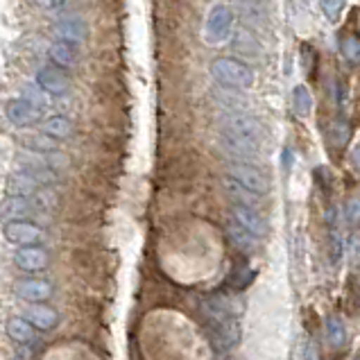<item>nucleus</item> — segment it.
Wrapping results in <instances>:
<instances>
[{"mask_svg": "<svg viewBox=\"0 0 360 360\" xmlns=\"http://www.w3.org/2000/svg\"><path fill=\"white\" fill-rule=\"evenodd\" d=\"M55 41H64L68 46H82L89 39V25L84 23V18L77 16H66L59 18L53 25Z\"/></svg>", "mask_w": 360, "mask_h": 360, "instance_id": "obj_9", "label": "nucleus"}, {"mask_svg": "<svg viewBox=\"0 0 360 360\" xmlns=\"http://www.w3.org/2000/svg\"><path fill=\"white\" fill-rule=\"evenodd\" d=\"M222 186L224 191H227V195L233 200V204H243V207H259V202H261V195H256L252 193L250 188H245L240 181H236L233 177H224L222 179Z\"/></svg>", "mask_w": 360, "mask_h": 360, "instance_id": "obj_21", "label": "nucleus"}, {"mask_svg": "<svg viewBox=\"0 0 360 360\" xmlns=\"http://www.w3.org/2000/svg\"><path fill=\"white\" fill-rule=\"evenodd\" d=\"M233 34V12L227 5H213L204 25V41L209 46H220Z\"/></svg>", "mask_w": 360, "mask_h": 360, "instance_id": "obj_4", "label": "nucleus"}, {"mask_svg": "<svg viewBox=\"0 0 360 360\" xmlns=\"http://www.w3.org/2000/svg\"><path fill=\"white\" fill-rule=\"evenodd\" d=\"M220 125H222V129L233 131V134H238V136H245V139L256 141V143H263V139H265L263 122L256 116L247 114L245 109H240V111H224L222 118H220Z\"/></svg>", "mask_w": 360, "mask_h": 360, "instance_id": "obj_3", "label": "nucleus"}, {"mask_svg": "<svg viewBox=\"0 0 360 360\" xmlns=\"http://www.w3.org/2000/svg\"><path fill=\"white\" fill-rule=\"evenodd\" d=\"M39 9H46V12H53V9H59L66 5V0H34Z\"/></svg>", "mask_w": 360, "mask_h": 360, "instance_id": "obj_33", "label": "nucleus"}, {"mask_svg": "<svg viewBox=\"0 0 360 360\" xmlns=\"http://www.w3.org/2000/svg\"><path fill=\"white\" fill-rule=\"evenodd\" d=\"M213 98L220 102L224 111H240L245 107V98L238 94V89L218 86L213 91Z\"/></svg>", "mask_w": 360, "mask_h": 360, "instance_id": "obj_24", "label": "nucleus"}, {"mask_svg": "<svg viewBox=\"0 0 360 360\" xmlns=\"http://www.w3.org/2000/svg\"><path fill=\"white\" fill-rule=\"evenodd\" d=\"M57 143L55 139L46 136V134H37V136H25L23 139V146L30 150V152H37V154H46V152H55L57 150Z\"/></svg>", "mask_w": 360, "mask_h": 360, "instance_id": "obj_27", "label": "nucleus"}, {"mask_svg": "<svg viewBox=\"0 0 360 360\" xmlns=\"http://www.w3.org/2000/svg\"><path fill=\"white\" fill-rule=\"evenodd\" d=\"M349 136H352V131H349V125H347L345 120H338L335 125H333V141H335V146L345 148Z\"/></svg>", "mask_w": 360, "mask_h": 360, "instance_id": "obj_31", "label": "nucleus"}, {"mask_svg": "<svg viewBox=\"0 0 360 360\" xmlns=\"http://www.w3.org/2000/svg\"><path fill=\"white\" fill-rule=\"evenodd\" d=\"M23 317L37 331H53L59 324V313L48 304H30L23 311Z\"/></svg>", "mask_w": 360, "mask_h": 360, "instance_id": "obj_16", "label": "nucleus"}, {"mask_svg": "<svg viewBox=\"0 0 360 360\" xmlns=\"http://www.w3.org/2000/svg\"><path fill=\"white\" fill-rule=\"evenodd\" d=\"M220 146L224 152L231 154L236 161H252L254 163L261 154V143L238 136V134L227 131V129H220Z\"/></svg>", "mask_w": 360, "mask_h": 360, "instance_id": "obj_7", "label": "nucleus"}, {"mask_svg": "<svg viewBox=\"0 0 360 360\" xmlns=\"http://www.w3.org/2000/svg\"><path fill=\"white\" fill-rule=\"evenodd\" d=\"M7 335L12 338L16 345L32 347L37 342V338H39V331L25 320V317H16L14 315V317H9V320H7Z\"/></svg>", "mask_w": 360, "mask_h": 360, "instance_id": "obj_18", "label": "nucleus"}, {"mask_svg": "<svg viewBox=\"0 0 360 360\" xmlns=\"http://www.w3.org/2000/svg\"><path fill=\"white\" fill-rule=\"evenodd\" d=\"M37 204L32 198H16V195H7L0 202V218L3 220H27L30 215L37 213Z\"/></svg>", "mask_w": 360, "mask_h": 360, "instance_id": "obj_15", "label": "nucleus"}, {"mask_svg": "<svg viewBox=\"0 0 360 360\" xmlns=\"http://www.w3.org/2000/svg\"><path fill=\"white\" fill-rule=\"evenodd\" d=\"M14 265L18 270L34 274V272L46 270L50 265V254H48V250H44V247H39V245L18 247L14 252Z\"/></svg>", "mask_w": 360, "mask_h": 360, "instance_id": "obj_10", "label": "nucleus"}, {"mask_svg": "<svg viewBox=\"0 0 360 360\" xmlns=\"http://www.w3.org/2000/svg\"><path fill=\"white\" fill-rule=\"evenodd\" d=\"M347 220L352 224L360 222V198H352L347 202Z\"/></svg>", "mask_w": 360, "mask_h": 360, "instance_id": "obj_32", "label": "nucleus"}, {"mask_svg": "<svg viewBox=\"0 0 360 360\" xmlns=\"http://www.w3.org/2000/svg\"><path fill=\"white\" fill-rule=\"evenodd\" d=\"M20 98L23 100H27L30 105L32 107H37V109H41V111H46L48 107H50V98L53 96H48L44 89H41L39 84H25L23 89H20Z\"/></svg>", "mask_w": 360, "mask_h": 360, "instance_id": "obj_25", "label": "nucleus"}, {"mask_svg": "<svg viewBox=\"0 0 360 360\" xmlns=\"http://www.w3.org/2000/svg\"><path fill=\"white\" fill-rule=\"evenodd\" d=\"M352 256L354 259H360V236H352Z\"/></svg>", "mask_w": 360, "mask_h": 360, "instance_id": "obj_35", "label": "nucleus"}, {"mask_svg": "<svg viewBox=\"0 0 360 360\" xmlns=\"http://www.w3.org/2000/svg\"><path fill=\"white\" fill-rule=\"evenodd\" d=\"M16 295L20 300L32 302V304H44L48 300H53L55 285L46 279H20L16 283Z\"/></svg>", "mask_w": 360, "mask_h": 360, "instance_id": "obj_13", "label": "nucleus"}, {"mask_svg": "<svg viewBox=\"0 0 360 360\" xmlns=\"http://www.w3.org/2000/svg\"><path fill=\"white\" fill-rule=\"evenodd\" d=\"M5 116L16 127H34V125H41L44 111L32 107L23 98H14V100H9L5 105Z\"/></svg>", "mask_w": 360, "mask_h": 360, "instance_id": "obj_8", "label": "nucleus"}, {"mask_svg": "<svg viewBox=\"0 0 360 360\" xmlns=\"http://www.w3.org/2000/svg\"><path fill=\"white\" fill-rule=\"evenodd\" d=\"M211 77L218 82V86L227 89H250L254 84V70L233 57H218L211 64Z\"/></svg>", "mask_w": 360, "mask_h": 360, "instance_id": "obj_2", "label": "nucleus"}, {"mask_svg": "<svg viewBox=\"0 0 360 360\" xmlns=\"http://www.w3.org/2000/svg\"><path fill=\"white\" fill-rule=\"evenodd\" d=\"M39 188H44L41 184L30 177L25 170H18L14 174H9L7 181H5V191L9 195H16V198H32V195L39 193Z\"/></svg>", "mask_w": 360, "mask_h": 360, "instance_id": "obj_17", "label": "nucleus"}, {"mask_svg": "<svg viewBox=\"0 0 360 360\" xmlns=\"http://www.w3.org/2000/svg\"><path fill=\"white\" fill-rule=\"evenodd\" d=\"M3 236L7 243L27 247V245H39L44 240V229L34 224L32 220H9L3 224Z\"/></svg>", "mask_w": 360, "mask_h": 360, "instance_id": "obj_6", "label": "nucleus"}, {"mask_svg": "<svg viewBox=\"0 0 360 360\" xmlns=\"http://www.w3.org/2000/svg\"><path fill=\"white\" fill-rule=\"evenodd\" d=\"M231 218L233 222H238L243 229H247L256 238H263L267 236V222L263 215L256 211L254 207H243V204H233L231 207Z\"/></svg>", "mask_w": 360, "mask_h": 360, "instance_id": "obj_12", "label": "nucleus"}, {"mask_svg": "<svg viewBox=\"0 0 360 360\" xmlns=\"http://www.w3.org/2000/svg\"><path fill=\"white\" fill-rule=\"evenodd\" d=\"M73 131H75L73 120L61 116V114L50 116L41 122V134H46V136L55 139V141H66V139L73 136Z\"/></svg>", "mask_w": 360, "mask_h": 360, "instance_id": "obj_20", "label": "nucleus"}, {"mask_svg": "<svg viewBox=\"0 0 360 360\" xmlns=\"http://www.w3.org/2000/svg\"><path fill=\"white\" fill-rule=\"evenodd\" d=\"M356 360H360V358H356Z\"/></svg>", "mask_w": 360, "mask_h": 360, "instance_id": "obj_37", "label": "nucleus"}, {"mask_svg": "<svg viewBox=\"0 0 360 360\" xmlns=\"http://www.w3.org/2000/svg\"><path fill=\"white\" fill-rule=\"evenodd\" d=\"M352 163H354V166L360 170V146H356V148H354V152H352Z\"/></svg>", "mask_w": 360, "mask_h": 360, "instance_id": "obj_36", "label": "nucleus"}, {"mask_svg": "<svg viewBox=\"0 0 360 360\" xmlns=\"http://www.w3.org/2000/svg\"><path fill=\"white\" fill-rule=\"evenodd\" d=\"M342 55L349 64H360V39L356 34H349L342 39Z\"/></svg>", "mask_w": 360, "mask_h": 360, "instance_id": "obj_29", "label": "nucleus"}, {"mask_svg": "<svg viewBox=\"0 0 360 360\" xmlns=\"http://www.w3.org/2000/svg\"><path fill=\"white\" fill-rule=\"evenodd\" d=\"M48 59L53 61V66L66 70V68H73L77 66V50L75 46H68L64 41H53L48 46Z\"/></svg>", "mask_w": 360, "mask_h": 360, "instance_id": "obj_19", "label": "nucleus"}, {"mask_svg": "<svg viewBox=\"0 0 360 360\" xmlns=\"http://www.w3.org/2000/svg\"><path fill=\"white\" fill-rule=\"evenodd\" d=\"M37 84L46 91L48 96H66L70 89V79L61 68L57 66H41L37 70Z\"/></svg>", "mask_w": 360, "mask_h": 360, "instance_id": "obj_11", "label": "nucleus"}, {"mask_svg": "<svg viewBox=\"0 0 360 360\" xmlns=\"http://www.w3.org/2000/svg\"><path fill=\"white\" fill-rule=\"evenodd\" d=\"M326 335H328L331 347H335V349H342L347 345V328L338 317H331V320L326 322Z\"/></svg>", "mask_w": 360, "mask_h": 360, "instance_id": "obj_28", "label": "nucleus"}, {"mask_svg": "<svg viewBox=\"0 0 360 360\" xmlns=\"http://www.w3.org/2000/svg\"><path fill=\"white\" fill-rule=\"evenodd\" d=\"M227 236H229V240L236 250H240L245 254H252V252H256V247H259V238L252 236L247 229H243L240 224L233 222V220L227 224Z\"/></svg>", "mask_w": 360, "mask_h": 360, "instance_id": "obj_23", "label": "nucleus"}, {"mask_svg": "<svg viewBox=\"0 0 360 360\" xmlns=\"http://www.w3.org/2000/svg\"><path fill=\"white\" fill-rule=\"evenodd\" d=\"M238 16L247 30H265L267 27V7L263 0H238L236 3Z\"/></svg>", "mask_w": 360, "mask_h": 360, "instance_id": "obj_14", "label": "nucleus"}, {"mask_svg": "<svg viewBox=\"0 0 360 360\" xmlns=\"http://www.w3.org/2000/svg\"><path fill=\"white\" fill-rule=\"evenodd\" d=\"M231 46H233L236 53L243 55V57H247V59H252V57H259V55H261L259 41H256V37L252 34V30H247V27L236 30Z\"/></svg>", "mask_w": 360, "mask_h": 360, "instance_id": "obj_22", "label": "nucleus"}, {"mask_svg": "<svg viewBox=\"0 0 360 360\" xmlns=\"http://www.w3.org/2000/svg\"><path fill=\"white\" fill-rule=\"evenodd\" d=\"M229 177L240 181L245 188L261 195V198L270 191V177H267L263 168H259L252 161H233L229 166Z\"/></svg>", "mask_w": 360, "mask_h": 360, "instance_id": "obj_5", "label": "nucleus"}, {"mask_svg": "<svg viewBox=\"0 0 360 360\" xmlns=\"http://www.w3.org/2000/svg\"><path fill=\"white\" fill-rule=\"evenodd\" d=\"M202 313L209 322V333L215 347L229 352L240 342V324L227 304L211 297L202 304Z\"/></svg>", "mask_w": 360, "mask_h": 360, "instance_id": "obj_1", "label": "nucleus"}, {"mask_svg": "<svg viewBox=\"0 0 360 360\" xmlns=\"http://www.w3.org/2000/svg\"><path fill=\"white\" fill-rule=\"evenodd\" d=\"M292 107H295V114H297V116H302V118L311 114V109H313V98H311V91H308L304 84L295 86V91H292Z\"/></svg>", "mask_w": 360, "mask_h": 360, "instance_id": "obj_26", "label": "nucleus"}, {"mask_svg": "<svg viewBox=\"0 0 360 360\" xmlns=\"http://www.w3.org/2000/svg\"><path fill=\"white\" fill-rule=\"evenodd\" d=\"M302 360H317V358H315V347H313L311 342H306L304 352H302Z\"/></svg>", "mask_w": 360, "mask_h": 360, "instance_id": "obj_34", "label": "nucleus"}, {"mask_svg": "<svg viewBox=\"0 0 360 360\" xmlns=\"http://www.w3.org/2000/svg\"><path fill=\"white\" fill-rule=\"evenodd\" d=\"M320 7H322V12L328 20H335L340 18L342 14V7H345V0H320Z\"/></svg>", "mask_w": 360, "mask_h": 360, "instance_id": "obj_30", "label": "nucleus"}]
</instances>
